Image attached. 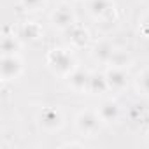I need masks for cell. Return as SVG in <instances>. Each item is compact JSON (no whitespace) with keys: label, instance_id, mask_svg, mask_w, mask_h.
<instances>
[{"label":"cell","instance_id":"6da1fadb","mask_svg":"<svg viewBox=\"0 0 149 149\" xmlns=\"http://www.w3.org/2000/svg\"><path fill=\"white\" fill-rule=\"evenodd\" d=\"M47 65H49V68L56 74V76H61L65 79L77 68L72 53H68L67 49H61V47L51 49L47 53Z\"/></svg>","mask_w":149,"mask_h":149},{"label":"cell","instance_id":"7a4b0ae2","mask_svg":"<svg viewBox=\"0 0 149 149\" xmlns=\"http://www.w3.org/2000/svg\"><path fill=\"white\" fill-rule=\"evenodd\" d=\"M102 119L98 116V112L95 111H81L76 119H74V125H76V130L83 135V137H95L102 126Z\"/></svg>","mask_w":149,"mask_h":149},{"label":"cell","instance_id":"3957f363","mask_svg":"<svg viewBox=\"0 0 149 149\" xmlns=\"http://www.w3.org/2000/svg\"><path fill=\"white\" fill-rule=\"evenodd\" d=\"M25 72L23 60L18 54H2L0 60V77L4 83L9 81H18Z\"/></svg>","mask_w":149,"mask_h":149},{"label":"cell","instance_id":"277c9868","mask_svg":"<svg viewBox=\"0 0 149 149\" xmlns=\"http://www.w3.org/2000/svg\"><path fill=\"white\" fill-rule=\"evenodd\" d=\"M39 125L46 132H60L65 126V116L58 107H46L39 112Z\"/></svg>","mask_w":149,"mask_h":149},{"label":"cell","instance_id":"5b68a950","mask_svg":"<svg viewBox=\"0 0 149 149\" xmlns=\"http://www.w3.org/2000/svg\"><path fill=\"white\" fill-rule=\"evenodd\" d=\"M51 25L56 28V30H61V32H67L68 28H72L76 25V14L70 9V6L63 4L61 7L54 9L51 13Z\"/></svg>","mask_w":149,"mask_h":149},{"label":"cell","instance_id":"8992f818","mask_svg":"<svg viewBox=\"0 0 149 149\" xmlns=\"http://www.w3.org/2000/svg\"><path fill=\"white\" fill-rule=\"evenodd\" d=\"M86 11L95 19H107L114 14V0H88Z\"/></svg>","mask_w":149,"mask_h":149},{"label":"cell","instance_id":"52a82bcc","mask_svg":"<svg viewBox=\"0 0 149 149\" xmlns=\"http://www.w3.org/2000/svg\"><path fill=\"white\" fill-rule=\"evenodd\" d=\"M104 74H105L109 90H112V91H123V90L128 86V74H126L125 68L109 67Z\"/></svg>","mask_w":149,"mask_h":149},{"label":"cell","instance_id":"ba28073f","mask_svg":"<svg viewBox=\"0 0 149 149\" xmlns=\"http://www.w3.org/2000/svg\"><path fill=\"white\" fill-rule=\"evenodd\" d=\"M90 76H91V72L76 68L67 77V83L70 90H74L76 93H90Z\"/></svg>","mask_w":149,"mask_h":149},{"label":"cell","instance_id":"9c48e42d","mask_svg":"<svg viewBox=\"0 0 149 149\" xmlns=\"http://www.w3.org/2000/svg\"><path fill=\"white\" fill-rule=\"evenodd\" d=\"M67 32H68V40H70L72 47H76V49L88 47V44H90V32L84 26H81V25L76 23L72 28H68Z\"/></svg>","mask_w":149,"mask_h":149},{"label":"cell","instance_id":"30bf717a","mask_svg":"<svg viewBox=\"0 0 149 149\" xmlns=\"http://www.w3.org/2000/svg\"><path fill=\"white\" fill-rule=\"evenodd\" d=\"M97 112H98L100 119H102L104 123H107V125L116 123V121L119 119V105H118L116 100H104V102L98 105Z\"/></svg>","mask_w":149,"mask_h":149},{"label":"cell","instance_id":"8fae6325","mask_svg":"<svg viewBox=\"0 0 149 149\" xmlns=\"http://www.w3.org/2000/svg\"><path fill=\"white\" fill-rule=\"evenodd\" d=\"M19 39L23 42H33L37 39L42 37V28L39 23H33V21H26L19 26V32H18Z\"/></svg>","mask_w":149,"mask_h":149},{"label":"cell","instance_id":"7c38bea8","mask_svg":"<svg viewBox=\"0 0 149 149\" xmlns=\"http://www.w3.org/2000/svg\"><path fill=\"white\" fill-rule=\"evenodd\" d=\"M109 90L107 79H105V74L104 72H91L90 76V93L93 95H102Z\"/></svg>","mask_w":149,"mask_h":149},{"label":"cell","instance_id":"4fadbf2b","mask_svg":"<svg viewBox=\"0 0 149 149\" xmlns=\"http://www.w3.org/2000/svg\"><path fill=\"white\" fill-rule=\"evenodd\" d=\"M21 39L19 35H4L2 37V46H0V49H2V54H18L21 51Z\"/></svg>","mask_w":149,"mask_h":149},{"label":"cell","instance_id":"5bb4252c","mask_svg":"<svg viewBox=\"0 0 149 149\" xmlns=\"http://www.w3.org/2000/svg\"><path fill=\"white\" fill-rule=\"evenodd\" d=\"M114 49H116V47H114L112 44H109V42H100V44L95 46V49H93V56H95L97 61L107 65L109 60H111V56H112V53H114Z\"/></svg>","mask_w":149,"mask_h":149},{"label":"cell","instance_id":"9a60e30c","mask_svg":"<svg viewBox=\"0 0 149 149\" xmlns=\"http://www.w3.org/2000/svg\"><path fill=\"white\" fill-rule=\"evenodd\" d=\"M130 63H132V58H130V54L126 51L114 49V53H112V56H111V60H109L107 65L109 67H118V68H128Z\"/></svg>","mask_w":149,"mask_h":149},{"label":"cell","instance_id":"2e32d148","mask_svg":"<svg viewBox=\"0 0 149 149\" xmlns=\"http://www.w3.org/2000/svg\"><path fill=\"white\" fill-rule=\"evenodd\" d=\"M135 84H137V88H139V91L142 95L149 97V68L139 72V76L135 79Z\"/></svg>","mask_w":149,"mask_h":149},{"label":"cell","instance_id":"e0dca14e","mask_svg":"<svg viewBox=\"0 0 149 149\" xmlns=\"http://www.w3.org/2000/svg\"><path fill=\"white\" fill-rule=\"evenodd\" d=\"M46 2L47 0H21V6L28 13H37L46 7Z\"/></svg>","mask_w":149,"mask_h":149},{"label":"cell","instance_id":"ac0fdd59","mask_svg":"<svg viewBox=\"0 0 149 149\" xmlns=\"http://www.w3.org/2000/svg\"><path fill=\"white\" fill-rule=\"evenodd\" d=\"M139 33L144 39H149V11L142 14V18L139 19Z\"/></svg>","mask_w":149,"mask_h":149},{"label":"cell","instance_id":"d6986e66","mask_svg":"<svg viewBox=\"0 0 149 149\" xmlns=\"http://www.w3.org/2000/svg\"><path fill=\"white\" fill-rule=\"evenodd\" d=\"M63 147H83V144H81V142H68V144H65Z\"/></svg>","mask_w":149,"mask_h":149},{"label":"cell","instance_id":"ffe728a7","mask_svg":"<svg viewBox=\"0 0 149 149\" xmlns=\"http://www.w3.org/2000/svg\"><path fill=\"white\" fill-rule=\"evenodd\" d=\"M60 4H67V6H70V4H74V2H77V0H58Z\"/></svg>","mask_w":149,"mask_h":149}]
</instances>
